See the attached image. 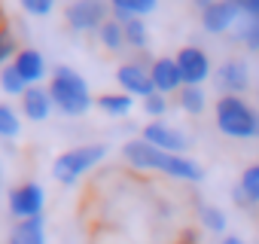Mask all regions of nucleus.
Segmentation results:
<instances>
[{
  "label": "nucleus",
  "mask_w": 259,
  "mask_h": 244,
  "mask_svg": "<svg viewBox=\"0 0 259 244\" xmlns=\"http://www.w3.org/2000/svg\"><path fill=\"white\" fill-rule=\"evenodd\" d=\"M122 159L138 168V171H159L165 177H174V180H186V183H198L204 180V168L189 159V156H177V153H165L153 144H147L144 138H135V141H125L122 147Z\"/></svg>",
  "instance_id": "1"
},
{
  "label": "nucleus",
  "mask_w": 259,
  "mask_h": 244,
  "mask_svg": "<svg viewBox=\"0 0 259 244\" xmlns=\"http://www.w3.org/2000/svg\"><path fill=\"white\" fill-rule=\"evenodd\" d=\"M46 89H49V95H52L55 110L64 113V116H85V113L95 107V98H92V89H89L85 76L76 73V70L67 67V64L52 67Z\"/></svg>",
  "instance_id": "2"
},
{
  "label": "nucleus",
  "mask_w": 259,
  "mask_h": 244,
  "mask_svg": "<svg viewBox=\"0 0 259 244\" xmlns=\"http://www.w3.org/2000/svg\"><path fill=\"white\" fill-rule=\"evenodd\" d=\"M213 116H217V129L229 138H238V141L259 138V110L253 104H247L244 98H238V95L217 98Z\"/></svg>",
  "instance_id": "3"
},
{
  "label": "nucleus",
  "mask_w": 259,
  "mask_h": 244,
  "mask_svg": "<svg viewBox=\"0 0 259 244\" xmlns=\"http://www.w3.org/2000/svg\"><path fill=\"white\" fill-rule=\"evenodd\" d=\"M107 159V144H82L73 150H64L52 162V177L64 186H73L82 174H89L98 162Z\"/></svg>",
  "instance_id": "4"
},
{
  "label": "nucleus",
  "mask_w": 259,
  "mask_h": 244,
  "mask_svg": "<svg viewBox=\"0 0 259 244\" xmlns=\"http://www.w3.org/2000/svg\"><path fill=\"white\" fill-rule=\"evenodd\" d=\"M64 19L70 25V31L76 34H98L101 25L110 19V4L107 0H73L64 10Z\"/></svg>",
  "instance_id": "5"
},
{
  "label": "nucleus",
  "mask_w": 259,
  "mask_h": 244,
  "mask_svg": "<svg viewBox=\"0 0 259 244\" xmlns=\"http://www.w3.org/2000/svg\"><path fill=\"white\" fill-rule=\"evenodd\" d=\"M10 214L16 220H31V217H43V208H46V189L34 180H25L19 183L16 189H10Z\"/></svg>",
  "instance_id": "6"
},
{
  "label": "nucleus",
  "mask_w": 259,
  "mask_h": 244,
  "mask_svg": "<svg viewBox=\"0 0 259 244\" xmlns=\"http://www.w3.org/2000/svg\"><path fill=\"white\" fill-rule=\"evenodd\" d=\"M241 19H244V13L235 0H213L201 13V28L207 34H226V31H235Z\"/></svg>",
  "instance_id": "7"
},
{
  "label": "nucleus",
  "mask_w": 259,
  "mask_h": 244,
  "mask_svg": "<svg viewBox=\"0 0 259 244\" xmlns=\"http://www.w3.org/2000/svg\"><path fill=\"white\" fill-rule=\"evenodd\" d=\"M141 138H144L147 144L165 150V153L183 156V153L189 150V138H186L180 129H174V126H168V122H162V119H159V122H147L144 132H141Z\"/></svg>",
  "instance_id": "8"
},
{
  "label": "nucleus",
  "mask_w": 259,
  "mask_h": 244,
  "mask_svg": "<svg viewBox=\"0 0 259 244\" xmlns=\"http://www.w3.org/2000/svg\"><path fill=\"white\" fill-rule=\"evenodd\" d=\"M116 83L122 86L125 95H132V98H150L156 92L153 76H150V67H144L141 61H125V64H119Z\"/></svg>",
  "instance_id": "9"
},
{
  "label": "nucleus",
  "mask_w": 259,
  "mask_h": 244,
  "mask_svg": "<svg viewBox=\"0 0 259 244\" xmlns=\"http://www.w3.org/2000/svg\"><path fill=\"white\" fill-rule=\"evenodd\" d=\"M177 67H180L183 86H201L210 76V58L198 46H183L177 52Z\"/></svg>",
  "instance_id": "10"
},
{
  "label": "nucleus",
  "mask_w": 259,
  "mask_h": 244,
  "mask_svg": "<svg viewBox=\"0 0 259 244\" xmlns=\"http://www.w3.org/2000/svg\"><path fill=\"white\" fill-rule=\"evenodd\" d=\"M13 67H16V73L28 83V86H43V79H49V64H46V58H43V52L40 49H31V46H25L19 55H16V61H13Z\"/></svg>",
  "instance_id": "11"
},
{
  "label": "nucleus",
  "mask_w": 259,
  "mask_h": 244,
  "mask_svg": "<svg viewBox=\"0 0 259 244\" xmlns=\"http://www.w3.org/2000/svg\"><path fill=\"white\" fill-rule=\"evenodd\" d=\"M217 83H220V89H223L226 95H241V92H247V86H250V67H247V61H241V58L223 61L220 70H217Z\"/></svg>",
  "instance_id": "12"
},
{
  "label": "nucleus",
  "mask_w": 259,
  "mask_h": 244,
  "mask_svg": "<svg viewBox=\"0 0 259 244\" xmlns=\"http://www.w3.org/2000/svg\"><path fill=\"white\" fill-rule=\"evenodd\" d=\"M150 76H153L156 92H162V95H171V92H180L183 89V76H180L177 58H168V55L156 58L150 64Z\"/></svg>",
  "instance_id": "13"
},
{
  "label": "nucleus",
  "mask_w": 259,
  "mask_h": 244,
  "mask_svg": "<svg viewBox=\"0 0 259 244\" xmlns=\"http://www.w3.org/2000/svg\"><path fill=\"white\" fill-rule=\"evenodd\" d=\"M19 101H22V116L31 119V122H46L52 116V110H55L52 95H49L46 86H31Z\"/></svg>",
  "instance_id": "14"
},
{
  "label": "nucleus",
  "mask_w": 259,
  "mask_h": 244,
  "mask_svg": "<svg viewBox=\"0 0 259 244\" xmlns=\"http://www.w3.org/2000/svg\"><path fill=\"white\" fill-rule=\"evenodd\" d=\"M7 244H46V220L43 217L16 220V226L7 235Z\"/></svg>",
  "instance_id": "15"
},
{
  "label": "nucleus",
  "mask_w": 259,
  "mask_h": 244,
  "mask_svg": "<svg viewBox=\"0 0 259 244\" xmlns=\"http://www.w3.org/2000/svg\"><path fill=\"white\" fill-rule=\"evenodd\" d=\"M107 4L113 10V19L125 22V19H144L159 7V0H107Z\"/></svg>",
  "instance_id": "16"
},
{
  "label": "nucleus",
  "mask_w": 259,
  "mask_h": 244,
  "mask_svg": "<svg viewBox=\"0 0 259 244\" xmlns=\"http://www.w3.org/2000/svg\"><path fill=\"white\" fill-rule=\"evenodd\" d=\"M95 107H98L101 113L119 119V116H128V113H132L135 98H132V95H125V92H104V95L95 98Z\"/></svg>",
  "instance_id": "17"
},
{
  "label": "nucleus",
  "mask_w": 259,
  "mask_h": 244,
  "mask_svg": "<svg viewBox=\"0 0 259 244\" xmlns=\"http://www.w3.org/2000/svg\"><path fill=\"white\" fill-rule=\"evenodd\" d=\"M98 40H101L104 49H110V52H122V49H125V31H122V22L107 19V22L101 25V31H98Z\"/></svg>",
  "instance_id": "18"
},
{
  "label": "nucleus",
  "mask_w": 259,
  "mask_h": 244,
  "mask_svg": "<svg viewBox=\"0 0 259 244\" xmlns=\"http://www.w3.org/2000/svg\"><path fill=\"white\" fill-rule=\"evenodd\" d=\"M122 31H125V46H132V49H147L150 31H147V22H144V19H125V22H122Z\"/></svg>",
  "instance_id": "19"
},
{
  "label": "nucleus",
  "mask_w": 259,
  "mask_h": 244,
  "mask_svg": "<svg viewBox=\"0 0 259 244\" xmlns=\"http://www.w3.org/2000/svg\"><path fill=\"white\" fill-rule=\"evenodd\" d=\"M207 107V95L201 92V86H183L180 89V110L189 116H198Z\"/></svg>",
  "instance_id": "20"
},
{
  "label": "nucleus",
  "mask_w": 259,
  "mask_h": 244,
  "mask_svg": "<svg viewBox=\"0 0 259 244\" xmlns=\"http://www.w3.org/2000/svg\"><path fill=\"white\" fill-rule=\"evenodd\" d=\"M22 49H19V40H16V31L13 28H0V70L4 67H10L13 61H16V55H19Z\"/></svg>",
  "instance_id": "21"
},
{
  "label": "nucleus",
  "mask_w": 259,
  "mask_h": 244,
  "mask_svg": "<svg viewBox=\"0 0 259 244\" xmlns=\"http://www.w3.org/2000/svg\"><path fill=\"white\" fill-rule=\"evenodd\" d=\"M19 132H22L19 113H16L10 104H0V138H4V141H13V138H19Z\"/></svg>",
  "instance_id": "22"
},
{
  "label": "nucleus",
  "mask_w": 259,
  "mask_h": 244,
  "mask_svg": "<svg viewBox=\"0 0 259 244\" xmlns=\"http://www.w3.org/2000/svg\"><path fill=\"white\" fill-rule=\"evenodd\" d=\"M235 37L250 49V52H259V19H241L238 28H235Z\"/></svg>",
  "instance_id": "23"
},
{
  "label": "nucleus",
  "mask_w": 259,
  "mask_h": 244,
  "mask_svg": "<svg viewBox=\"0 0 259 244\" xmlns=\"http://www.w3.org/2000/svg\"><path fill=\"white\" fill-rule=\"evenodd\" d=\"M0 89H4L7 95H13V98H22V95H25L31 86H28V83H25V79L16 73V67L10 64V67H4V70H0Z\"/></svg>",
  "instance_id": "24"
},
{
  "label": "nucleus",
  "mask_w": 259,
  "mask_h": 244,
  "mask_svg": "<svg viewBox=\"0 0 259 244\" xmlns=\"http://www.w3.org/2000/svg\"><path fill=\"white\" fill-rule=\"evenodd\" d=\"M198 220H201V226L207 229V232H226V214L220 211V208H213V205H201L198 208Z\"/></svg>",
  "instance_id": "25"
},
{
  "label": "nucleus",
  "mask_w": 259,
  "mask_h": 244,
  "mask_svg": "<svg viewBox=\"0 0 259 244\" xmlns=\"http://www.w3.org/2000/svg\"><path fill=\"white\" fill-rule=\"evenodd\" d=\"M241 195L247 201H259V165H250L244 174H241V183H238Z\"/></svg>",
  "instance_id": "26"
},
{
  "label": "nucleus",
  "mask_w": 259,
  "mask_h": 244,
  "mask_svg": "<svg viewBox=\"0 0 259 244\" xmlns=\"http://www.w3.org/2000/svg\"><path fill=\"white\" fill-rule=\"evenodd\" d=\"M144 113L150 116V119H162L165 113H168V98L162 95V92H153L150 98H144Z\"/></svg>",
  "instance_id": "27"
},
{
  "label": "nucleus",
  "mask_w": 259,
  "mask_h": 244,
  "mask_svg": "<svg viewBox=\"0 0 259 244\" xmlns=\"http://www.w3.org/2000/svg\"><path fill=\"white\" fill-rule=\"evenodd\" d=\"M19 4L28 16H37V19H43L55 10V0H19Z\"/></svg>",
  "instance_id": "28"
},
{
  "label": "nucleus",
  "mask_w": 259,
  "mask_h": 244,
  "mask_svg": "<svg viewBox=\"0 0 259 244\" xmlns=\"http://www.w3.org/2000/svg\"><path fill=\"white\" fill-rule=\"evenodd\" d=\"M247 19H259V0H235Z\"/></svg>",
  "instance_id": "29"
},
{
  "label": "nucleus",
  "mask_w": 259,
  "mask_h": 244,
  "mask_svg": "<svg viewBox=\"0 0 259 244\" xmlns=\"http://www.w3.org/2000/svg\"><path fill=\"white\" fill-rule=\"evenodd\" d=\"M189 4H192V7H198V10H201V13H204V10H207V7H210V4H213V0H189Z\"/></svg>",
  "instance_id": "30"
},
{
  "label": "nucleus",
  "mask_w": 259,
  "mask_h": 244,
  "mask_svg": "<svg viewBox=\"0 0 259 244\" xmlns=\"http://www.w3.org/2000/svg\"><path fill=\"white\" fill-rule=\"evenodd\" d=\"M223 244H244V241L238 235H229V238H223Z\"/></svg>",
  "instance_id": "31"
}]
</instances>
